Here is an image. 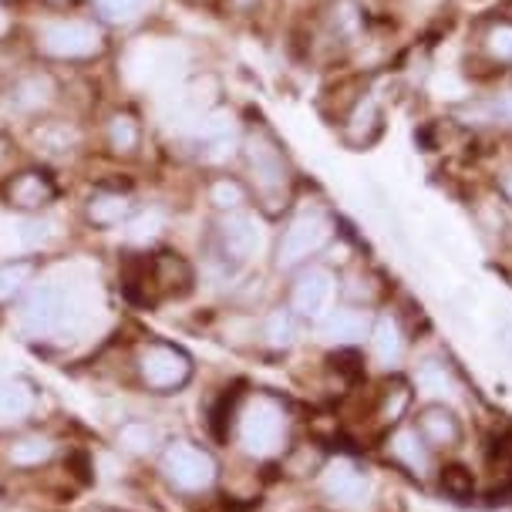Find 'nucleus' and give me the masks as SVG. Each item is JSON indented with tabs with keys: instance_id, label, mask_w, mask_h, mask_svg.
<instances>
[{
	"instance_id": "c756f323",
	"label": "nucleus",
	"mask_w": 512,
	"mask_h": 512,
	"mask_svg": "<svg viewBox=\"0 0 512 512\" xmlns=\"http://www.w3.org/2000/svg\"><path fill=\"white\" fill-rule=\"evenodd\" d=\"M438 482H442L445 496H452V499H469L472 489H475L472 472L462 469V465H448V469H442V479Z\"/></svg>"
},
{
	"instance_id": "4c0bfd02",
	"label": "nucleus",
	"mask_w": 512,
	"mask_h": 512,
	"mask_svg": "<svg viewBox=\"0 0 512 512\" xmlns=\"http://www.w3.org/2000/svg\"><path fill=\"white\" fill-rule=\"evenodd\" d=\"M7 27H11V17H7V11H4V7H0V34H4Z\"/></svg>"
},
{
	"instance_id": "7c9ffc66",
	"label": "nucleus",
	"mask_w": 512,
	"mask_h": 512,
	"mask_svg": "<svg viewBox=\"0 0 512 512\" xmlns=\"http://www.w3.org/2000/svg\"><path fill=\"white\" fill-rule=\"evenodd\" d=\"M418 384H422L425 391H452V374L442 361H425L422 368H418Z\"/></svg>"
},
{
	"instance_id": "0eeeda50",
	"label": "nucleus",
	"mask_w": 512,
	"mask_h": 512,
	"mask_svg": "<svg viewBox=\"0 0 512 512\" xmlns=\"http://www.w3.org/2000/svg\"><path fill=\"white\" fill-rule=\"evenodd\" d=\"M41 51L51 54L58 61H85L105 51V34L95 24H81V21H61L41 31Z\"/></svg>"
},
{
	"instance_id": "f257e3e1",
	"label": "nucleus",
	"mask_w": 512,
	"mask_h": 512,
	"mask_svg": "<svg viewBox=\"0 0 512 512\" xmlns=\"http://www.w3.org/2000/svg\"><path fill=\"white\" fill-rule=\"evenodd\" d=\"M243 159L246 169H250L253 189L260 196V203L277 213V209L287 206L290 189H294V169L287 162V152L280 149L277 135L270 128L256 125L243 142Z\"/></svg>"
},
{
	"instance_id": "bb28decb",
	"label": "nucleus",
	"mask_w": 512,
	"mask_h": 512,
	"mask_svg": "<svg viewBox=\"0 0 512 512\" xmlns=\"http://www.w3.org/2000/svg\"><path fill=\"white\" fill-rule=\"evenodd\" d=\"M263 337L273 347H290L297 341V314L294 310H273L263 324Z\"/></svg>"
},
{
	"instance_id": "a211bd4d",
	"label": "nucleus",
	"mask_w": 512,
	"mask_h": 512,
	"mask_svg": "<svg viewBox=\"0 0 512 512\" xmlns=\"http://www.w3.org/2000/svg\"><path fill=\"white\" fill-rule=\"evenodd\" d=\"M371 347H374V358H378L384 368H395V364L405 358V334H401V324L395 317L374 320Z\"/></svg>"
},
{
	"instance_id": "423d86ee",
	"label": "nucleus",
	"mask_w": 512,
	"mask_h": 512,
	"mask_svg": "<svg viewBox=\"0 0 512 512\" xmlns=\"http://www.w3.org/2000/svg\"><path fill=\"white\" fill-rule=\"evenodd\" d=\"M331 219L324 213H304L283 230L277 243V267L280 270H294L300 263H307L310 256L320 253L331 240Z\"/></svg>"
},
{
	"instance_id": "72a5a7b5",
	"label": "nucleus",
	"mask_w": 512,
	"mask_h": 512,
	"mask_svg": "<svg viewBox=\"0 0 512 512\" xmlns=\"http://www.w3.org/2000/svg\"><path fill=\"white\" fill-rule=\"evenodd\" d=\"M51 230H54V226L48 223V219H27V223L21 226V243L31 246V250H34V246H44L54 236Z\"/></svg>"
},
{
	"instance_id": "b1692460",
	"label": "nucleus",
	"mask_w": 512,
	"mask_h": 512,
	"mask_svg": "<svg viewBox=\"0 0 512 512\" xmlns=\"http://www.w3.org/2000/svg\"><path fill=\"white\" fill-rule=\"evenodd\" d=\"M155 442H159V435H155V428L149 422H142V418H132V422H125L118 428V445L132 455H149Z\"/></svg>"
},
{
	"instance_id": "dca6fc26",
	"label": "nucleus",
	"mask_w": 512,
	"mask_h": 512,
	"mask_svg": "<svg viewBox=\"0 0 512 512\" xmlns=\"http://www.w3.org/2000/svg\"><path fill=\"white\" fill-rule=\"evenodd\" d=\"M371 334V317L358 307H341L324 317V337L337 347L361 344Z\"/></svg>"
},
{
	"instance_id": "393cba45",
	"label": "nucleus",
	"mask_w": 512,
	"mask_h": 512,
	"mask_svg": "<svg viewBox=\"0 0 512 512\" xmlns=\"http://www.w3.org/2000/svg\"><path fill=\"white\" fill-rule=\"evenodd\" d=\"M51 98V81L34 75V78H24L17 81L14 91H11V105L21 108V112H31V108H41L44 102Z\"/></svg>"
},
{
	"instance_id": "20e7f679",
	"label": "nucleus",
	"mask_w": 512,
	"mask_h": 512,
	"mask_svg": "<svg viewBox=\"0 0 512 512\" xmlns=\"http://www.w3.org/2000/svg\"><path fill=\"white\" fill-rule=\"evenodd\" d=\"M71 320V297L58 283H41L21 307V331L27 337H58Z\"/></svg>"
},
{
	"instance_id": "c85d7f7f",
	"label": "nucleus",
	"mask_w": 512,
	"mask_h": 512,
	"mask_svg": "<svg viewBox=\"0 0 512 512\" xmlns=\"http://www.w3.org/2000/svg\"><path fill=\"white\" fill-rule=\"evenodd\" d=\"M209 203H213L216 209H223V213H236V209L246 203V189L236 179L223 176L209 186Z\"/></svg>"
},
{
	"instance_id": "7ed1b4c3",
	"label": "nucleus",
	"mask_w": 512,
	"mask_h": 512,
	"mask_svg": "<svg viewBox=\"0 0 512 512\" xmlns=\"http://www.w3.org/2000/svg\"><path fill=\"white\" fill-rule=\"evenodd\" d=\"M162 475L169 479V486H176L182 492H206L216 482L219 465L206 448L192 445V442H169L162 448Z\"/></svg>"
},
{
	"instance_id": "58836bf2",
	"label": "nucleus",
	"mask_w": 512,
	"mask_h": 512,
	"mask_svg": "<svg viewBox=\"0 0 512 512\" xmlns=\"http://www.w3.org/2000/svg\"><path fill=\"white\" fill-rule=\"evenodd\" d=\"M48 4H64V0H48Z\"/></svg>"
},
{
	"instance_id": "1a4fd4ad",
	"label": "nucleus",
	"mask_w": 512,
	"mask_h": 512,
	"mask_svg": "<svg viewBox=\"0 0 512 512\" xmlns=\"http://www.w3.org/2000/svg\"><path fill=\"white\" fill-rule=\"evenodd\" d=\"M54 196H58V189L41 169H24L4 182V203L21 209V213H41L44 206L54 203Z\"/></svg>"
},
{
	"instance_id": "9b49d317",
	"label": "nucleus",
	"mask_w": 512,
	"mask_h": 512,
	"mask_svg": "<svg viewBox=\"0 0 512 512\" xmlns=\"http://www.w3.org/2000/svg\"><path fill=\"white\" fill-rule=\"evenodd\" d=\"M216 236H219V253L233 263H246L256 250H260V226H256V219L246 213H226Z\"/></svg>"
},
{
	"instance_id": "2eb2a0df",
	"label": "nucleus",
	"mask_w": 512,
	"mask_h": 512,
	"mask_svg": "<svg viewBox=\"0 0 512 512\" xmlns=\"http://www.w3.org/2000/svg\"><path fill=\"white\" fill-rule=\"evenodd\" d=\"M391 455H395L411 475H418V479H425V475L432 472V445H428L422 432L411 425H401L398 432L391 435Z\"/></svg>"
},
{
	"instance_id": "cd10ccee",
	"label": "nucleus",
	"mask_w": 512,
	"mask_h": 512,
	"mask_svg": "<svg viewBox=\"0 0 512 512\" xmlns=\"http://www.w3.org/2000/svg\"><path fill=\"white\" fill-rule=\"evenodd\" d=\"M95 11L108 24H132L149 11V0H95Z\"/></svg>"
},
{
	"instance_id": "f704fd0d",
	"label": "nucleus",
	"mask_w": 512,
	"mask_h": 512,
	"mask_svg": "<svg viewBox=\"0 0 512 512\" xmlns=\"http://www.w3.org/2000/svg\"><path fill=\"white\" fill-rule=\"evenodd\" d=\"M496 341H499L502 351H506V358L512 361V320H502L499 331H496Z\"/></svg>"
},
{
	"instance_id": "9d476101",
	"label": "nucleus",
	"mask_w": 512,
	"mask_h": 512,
	"mask_svg": "<svg viewBox=\"0 0 512 512\" xmlns=\"http://www.w3.org/2000/svg\"><path fill=\"white\" fill-rule=\"evenodd\" d=\"M384 132V112H381V102L374 95H364L354 102V108L347 112L344 118V128H341V139L347 149L361 152V149H371L374 142L381 139Z\"/></svg>"
},
{
	"instance_id": "f8f14e48",
	"label": "nucleus",
	"mask_w": 512,
	"mask_h": 512,
	"mask_svg": "<svg viewBox=\"0 0 512 512\" xmlns=\"http://www.w3.org/2000/svg\"><path fill=\"white\" fill-rule=\"evenodd\" d=\"M196 145L206 162H223L236 145V122L230 112H206L196 122Z\"/></svg>"
},
{
	"instance_id": "a878e982",
	"label": "nucleus",
	"mask_w": 512,
	"mask_h": 512,
	"mask_svg": "<svg viewBox=\"0 0 512 512\" xmlns=\"http://www.w3.org/2000/svg\"><path fill=\"white\" fill-rule=\"evenodd\" d=\"M162 226H166V219H162L159 209H145V213H139L128 223L125 240L132 246H149L162 236Z\"/></svg>"
},
{
	"instance_id": "f03ea898",
	"label": "nucleus",
	"mask_w": 512,
	"mask_h": 512,
	"mask_svg": "<svg viewBox=\"0 0 512 512\" xmlns=\"http://www.w3.org/2000/svg\"><path fill=\"white\" fill-rule=\"evenodd\" d=\"M236 438L253 459H270L287 442V408L270 395H256L236 415Z\"/></svg>"
},
{
	"instance_id": "2f4dec72",
	"label": "nucleus",
	"mask_w": 512,
	"mask_h": 512,
	"mask_svg": "<svg viewBox=\"0 0 512 512\" xmlns=\"http://www.w3.org/2000/svg\"><path fill=\"white\" fill-rule=\"evenodd\" d=\"M38 142L51 152H68L71 142H75V132L68 125H44L38 132Z\"/></svg>"
},
{
	"instance_id": "aec40b11",
	"label": "nucleus",
	"mask_w": 512,
	"mask_h": 512,
	"mask_svg": "<svg viewBox=\"0 0 512 512\" xmlns=\"http://www.w3.org/2000/svg\"><path fill=\"white\" fill-rule=\"evenodd\" d=\"M51 455H54V442L48 435H21L7 448V459L17 469H38V465L51 462Z\"/></svg>"
},
{
	"instance_id": "39448f33",
	"label": "nucleus",
	"mask_w": 512,
	"mask_h": 512,
	"mask_svg": "<svg viewBox=\"0 0 512 512\" xmlns=\"http://www.w3.org/2000/svg\"><path fill=\"white\" fill-rule=\"evenodd\" d=\"M139 378L155 395H172V391H179L192 378V358L176 344L155 341L149 347H142Z\"/></svg>"
},
{
	"instance_id": "4468645a",
	"label": "nucleus",
	"mask_w": 512,
	"mask_h": 512,
	"mask_svg": "<svg viewBox=\"0 0 512 512\" xmlns=\"http://www.w3.org/2000/svg\"><path fill=\"white\" fill-rule=\"evenodd\" d=\"M418 432L432 448H455L462 442V422L452 408L442 405V401H432L418 411Z\"/></svg>"
},
{
	"instance_id": "412c9836",
	"label": "nucleus",
	"mask_w": 512,
	"mask_h": 512,
	"mask_svg": "<svg viewBox=\"0 0 512 512\" xmlns=\"http://www.w3.org/2000/svg\"><path fill=\"white\" fill-rule=\"evenodd\" d=\"M31 280H34V263L31 260L0 263V304H11V300L21 297Z\"/></svg>"
},
{
	"instance_id": "6e6552de",
	"label": "nucleus",
	"mask_w": 512,
	"mask_h": 512,
	"mask_svg": "<svg viewBox=\"0 0 512 512\" xmlns=\"http://www.w3.org/2000/svg\"><path fill=\"white\" fill-rule=\"evenodd\" d=\"M334 294H337L334 273L324 267H310L300 273L294 290H290V310L304 320H324L331 314Z\"/></svg>"
},
{
	"instance_id": "e433bc0d",
	"label": "nucleus",
	"mask_w": 512,
	"mask_h": 512,
	"mask_svg": "<svg viewBox=\"0 0 512 512\" xmlns=\"http://www.w3.org/2000/svg\"><path fill=\"white\" fill-rule=\"evenodd\" d=\"M230 4L236 7V11H253V7L260 4V0H230Z\"/></svg>"
},
{
	"instance_id": "ddd939ff",
	"label": "nucleus",
	"mask_w": 512,
	"mask_h": 512,
	"mask_svg": "<svg viewBox=\"0 0 512 512\" xmlns=\"http://www.w3.org/2000/svg\"><path fill=\"white\" fill-rule=\"evenodd\" d=\"M324 492L341 506H361V502H368L371 482L354 462L337 459L324 469Z\"/></svg>"
},
{
	"instance_id": "f3484780",
	"label": "nucleus",
	"mask_w": 512,
	"mask_h": 512,
	"mask_svg": "<svg viewBox=\"0 0 512 512\" xmlns=\"http://www.w3.org/2000/svg\"><path fill=\"white\" fill-rule=\"evenodd\" d=\"M38 408V391L24 378H0V425L24 422Z\"/></svg>"
},
{
	"instance_id": "473e14b6",
	"label": "nucleus",
	"mask_w": 512,
	"mask_h": 512,
	"mask_svg": "<svg viewBox=\"0 0 512 512\" xmlns=\"http://www.w3.org/2000/svg\"><path fill=\"white\" fill-rule=\"evenodd\" d=\"M408 401H411L408 384L395 381V388H388V395H384V418H388V422H401V415H405Z\"/></svg>"
},
{
	"instance_id": "c9c22d12",
	"label": "nucleus",
	"mask_w": 512,
	"mask_h": 512,
	"mask_svg": "<svg viewBox=\"0 0 512 512\" xmlns=\"http://www.w3.org/2000/svg\"><path fill=\"white\" fill-rule=\"evenodd\" d=\"M502 196H506L509 203H512V169L506 172V176H502Z\"/></svg>"
},
{
	"instance_id": "4be33fe9",
	"label": "nucleus",
	"mask_w": 512,
	"mask_h": 512,
	"mask_svg": "<svg viewBox=\"0 0 512 512\" xmlns=\"http://www.w3.org/2000/svg\"><path fill=\"white\" fill-rule=\"evenodd\" d=\"M139 142H142V128L135 122V115H128V112L112 115V122H108V145H112L118 155H132L139 149Z\"/></svg>"
},
{
	"instance_id": "5701e85b",
	"label": "nucleus",
	"mask_w": 512,
	"mask_h": 512,
	"mask_svg": "<svg viewBox=\"0 0 512 512\" xmlns=\"http://www.w3.org/2000/svg\"><path fill=\"white\" fill-rule=\"evenodd\" d=\"M482 48H486L492 64L512 68V21H496L489 24V31L482 34Z\"/></svg>"
},
{
	"instance_id": "6ab92c4d",
	"label": "nucleus",
	"mask_w": 512,
	"mask_h": 512,
	"mask_svg": "<svg viewBox=\"0 0 512 512\" xmlns=\"http://www.w3.org/2000/svg\"><path fill=\"white\" fill-rule=\"evenodd\" d=\"M88 223L95 226H118L132 216V199L122 196V192H95L88 199V209H85Z\"/></svg>"
}]
</instances>
